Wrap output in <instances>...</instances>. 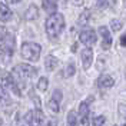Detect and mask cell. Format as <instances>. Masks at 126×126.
<instances>
[{
	"label": "cell",
	"instance_id": "cell-22",
	"mask_svg": "<svg viewBox=\"0 0 126 126\" xmlns=\"http://www.w3.org/2000/svg\"><path fill=\"white\" fill-rule=\"evenodd\" d=\"M9 57H10V55H9L7 52H6V49H4L3 46H0V63L6 62Z\"/></svg>",
	"mask_w": 126,
	"mask_h": 126
},
{
	"label": "cell",
	"instance_id": "cell-10",
	"mask_svg": "<svg viewBox=\"0 0 126 126\" xmlns=\"http://www.w3.org/2000/svg\"><path fill=\"white\" fill-rule=\"evenodd\" d=\"M13 16V12L12 9L7 6V3L4 1H0V23H6L12 19Z\"/></svg>",
	"mask_w": 126,
	"mask_h": 126
},
{
	"label": "cell",
	"instance_id": "cell-1",
	"mask_svg": "<svg viewBox=\"0 0 126 126\" xmlns=\"http://www.w3.org/2000/svg\"><path fill=\"white\" fill-rule=\"evenodd\" d=\"M64 16L62 13H55V15H50L49 19L46 20V33L47 36L52 40H56L62 32L64 30Z\"/></svg>",
	"mask_w": 126,
	"mask_h": 126
},
{
	"label": "cell",
	"instance_id": "cell-19",
	"mask_svg": "<svg viewBox=\"0 0 126 126\" xmlns=\"http://www.w3.org/2000/svg\"><path fill=\"white\" fill-rule=\"evenodd\" d=\"M106 125V118L105 116H96L92 120V126H105Z\"/></svg>",
	"mask_w": 126,
	"mask_h": 126
},
{
	"label": "cell",
	"instance_id": "cell-27",
	"mask_svg": "<svg viewBox=\"0 0 126 126\" xmlns=\"http://www.w3.org/2000/svg\"><path fill=\"white\" fill-rule=\"evenodd\" d=\"M73 1V4H76V6H80L82 3H83V0H72Z\"/></svg>",
	"mask_w": 126,
	"mask_h": 126
},
{
	"label": "cell",
	"instance_id": "cell-2",
	"mask_svg": "<svg viewBox=\"0 0 126 126\" xmlns=\"http://www.w3.org/2000/svg\"><path fill=\"white\" fill-rule=\"evenodd\" d=\"M42 53V46L34 42H24L20 49V55L29 62H37Z\"/></svg>",
	"mask_w": 126,
	"mask_h": 126
},
{
	"label": "cell",
	"instance_id": "cell-26",
	"mask_svg": "<svg viewBox=\"0 0 126 126\" xmlns=\"http://www.w3.org/2000/svg\"><path fill=\"white\" fill-rule=\"evenodd\" d=\"M120 45H122L123 47H126V33L120 36Z\"/></svg>",
	"mask_w": 126,
	"mask_h": 126
},
{
	"label": "cell",
	"instance_id": "cell-17",
	"mask_svg": "<svg viewBox=\"0 0 126 126\" xmlns=\"http://www.w3.org/2000/svg\"><path fill=\"white\" fill-rule=\"evenodd\" d=\"M34 17H37V7H36L34 4H30V7H29L27 13H26V19H29V20H33Z\"/></svg>",
	"mask_w": 126,
	"mask_h": 126
},
{
	"label": "cell",
	"instance_id": "cell-15",
	"mask_svg": "<svg viewBox=\"0 0 126 126\" xmlns=\"http://www.w3.org/2000/svg\"><path fill=\"white\" fill-rule=\"evenodd\" d=\"M66 126H78V119H76L75 110H70V112L67 113V122H66Z\"/></svg>",
	"mask_w": 126,
	"mask_h": 126
},
{
	"label": "cell",
	"instance_id": "cell-24",
	"mask_svg": "<svg viewBox=\"0 0 126 126\" xmlns=\"http://www.w3.org/2000/svg\"><path fill=\"white\" fill-rule=\"evenodd\" d=\"M42 126H57V120L53 119V118H49V119H46V120H43Z\"/></svg>",
	"mask_w": 126,
	"mask_h": 126
},
{
	"label": "cell",
	"instance_id": "cell-31",
	"mask_svg": "<svg viewBox=\"0 0 126 126\" xmlns=\"http://www.w3.org/2000/svg\"><path fill=\"white\" fill-rule=\"evenodd\" d=\"M0 123H1V122H0Z\"/></svg>",
	"mask_w": 126,
	"mask_h": 126
},
{
	"label": "cell",
	"instance_id": "cell-4",
	"mask_svg": "<svg viewBox=\"0 0 126 126\" xmlns=\"http://www.w3.org/2000/svg\"><path fill=\"white\" fill-rule=\"evenodd\" d=\"M79 40L86 47L90 49L96 43V40H97V33L93 29H85V30H82L79 33Z\"/></svg>",
	"mask_w": 126,
	"mask_h": 126
},
{
	"label": "cell",
	"instance_id": "cell-3",
	"mask_svg": "<svg viewBox=\"0 0 126 126\" xmlns=\"http://www.w3.org/2000/svg\"><path fill=\"white\" fill-rule=\"evenodd\" d=\"M12 75H13V78L16 79V82L19 83V82H24V80H27V79L36 76V75H37V69H34L33 66L27 64V63H20V64L15 66Z\"/></svg>",
	"mask_w": 126,
	"mask_h": 126
},
{
	"label": "cell",
	"instance_id": "cell-7",
	"mask_svg": "<svg viewBox=\"0 0 126 126\" xmlns=\"http://www.w3.org/2000/svg\"><path fill=\"white\" fill-rule=\"evenodd\" d=\"M62 90L60 89H56L53 94H52V97H50V100L47 103V108L50 109V112H53V113H59L60 112V103H62Z\"/></svg>",
	"mask_w": 126,
	"mask_h": 126
},
{
	"label": "cell",
	"instance_id": "cell-5",
	"mask_svg": "<svg viewBox=\"0 0 126 126\" xmlns=\"http://www.w3.org/2000/svg\"><path fill=\"white\" fill-rule=\"evenodd\" d=\"M24 120L29 126H42L43 123V113L40 109H32L24 115Z\"/></svg>",
	"mask_w": 126,
	"mask_h": 126
},
{
	"label": "cell",
	"instance_id": "cell-6",
	"mask_svg": "<svg viewBox=\"0 0 126 126\" xmlns=\"http://www.w3.org/2000/svg\"><path fill=\"white\" fill-rule=\"evenodd\" d=\"M1 85L6 87V89H10L12 92L17 96H20V86H19V83L16 82V79L13 78V75L12 73H4L3 75V78H1Z\"/></svg>",
	"mask_w": 126,
	"mask_h": 126
},
{
	"label": "cell",
	"instance_id": "cell-16",
	"mask_svg": "<svg viewBox=\"0 0 126 126\" xmlns=\"http://www.w3.org/2000/svg\"><path fill=\"white\" fill-rule=\"evenodd\" d=\"M47 87H49V80H47V78H40L39 82H37V89H39L40 92H46Z\"/></svg>",
	"mask_w": 126,
	"mask_h": 126
},
{
	"label": "cell",
	"instance_id": "cell-9",
	"mask_svg": "<svg viewBox=\"0 0 126 126\" xmlns=\"http://www.w3.org/2000/svg\"><path fill=\"white\" fill-rule=\"evenodd\" d=\"M80 60H82V64H83V69L87 70L93 63V50L89 49V47L83 49L82 53H80Z\"/></svg>",
	"mask_w": 126,
	"mask_h": 126
},
{
	"label": "cell",
	"instance_id": "cell-18",
	"mask_svg": "<svg viewBox=\"0 0 126 126\" xmlns=\"http://www.w3.org/2000/svg\"><path fill=\"white\" fill-rule=\"evenodd\" d=\"M76 73V66H75V63L72 62L69 63L67 66H66V70H64V75L67 76V78H70V76H73Z\"/></svg>",
	"mask_w": 126,
	"mask_h": 126
},
{
	"label": "cell",
	"instance_id": "cell-23",
	"mask_svg": "<svg viewBox=\"0 0 126 126\" xmlns=\"http://www.w3.org/2000/svg\"><path fill=\"white\" fill-rule=\"evenodd\" d=\"M109 6V1L108 0H96V7L100 9V10H105V9H108Z\"/></svg>",
	"mask_w": 126,
	"mask_h": 126
},
{
	"label": "cell",
	"instance_id": "cell-11",
	"mask_svg": "<svg viewBox=\"0 0 126 126\" xmlns=\"http://www.w3.org/2000/svg\"><path fill=\"white\" fill-rule=\"evenodd\" d=\"M115 85V79L112 78L110 75H106V73H103L99 76L97 79V86L100 87V89H109Z\"/></svg>",
	"mask_w": 126,
	"mask_h": 126
},
{
	"label": "cell",
	"instance_id": "cell-12",
	"mask_svg": "<svg viewBox=\"0 0 126 126\" xmlns=\"http://www.w3.org/2000/svg\"><path fill=\"white\" fill-rule=\"evenodd\" d=\"M59 66V60L56 59L55 56H52V55H49L45 59V69H46L47 72H53Z\"/></svg>",
	"mask_w": 126,
	"mask_h": 126
},
{
	"label": "cell",
	"instance_id": "cell-13",
	"mask_svg": "<svg viewBox=\"0 0 126 126\" xmlns=\"http://www.w3.org/2000/svg\"><path fill=\"white\" fill-rule=\"evenodd\" d=\"M42 6L45 9V12L50 13V15H55L56 10H57V1L56 0H43Z\"/></svg>",
	"mask_w": 126,
	"mask_h": 126
},
{
	"label": "cell",
	"instance_id": "cell-14",
	"mask_svg": "<svg viewBox=\"0 0 126 126\" xmlns=\"http://www.w3.org/2000/svg\"><path fill=\"white\" fill-rule=\"evenodd\" d=\"M89 19H90V10H85V12H83L82 15L79 16V19H78V24H82V26H85V24H87Z\"/></svg>",
	"mask_w": 126,
	"mask_h": 126
},
{
	"label": "cell",
	"instance_id": "cell-28",
	"mask_svg": "<svg viewBox=\"0 0 126 126\" xmlns=\"http://www.w3.org/2000/svg\"><path fill=\"white\" fill-rule=\"evenodd\" d=\"M7 3H12V4H16V3H19L20 0H6Z\"/></svg>",
	"mask_w": 126,
	"mask_h": 126
},
{
	"label": "cell",
	"instance_id": "cell-29",
	"mask_svg": "<svg viewBox=\"0 0 126 126\" xmlns=\"http://www.w3.org/2000/svg\"><path fill=\"white\" fill-rule=\"evenodd\" d=\"M123 4H125V7H126V0H123Z\"/></svg>",
	"mask_w": 126,
	"mask_h": 126
},
{
	"label": "cell",
	"instance_id": "cell-8",
	"mask_svg": "<svg viewBox=\"0 0 126 126\" xmlns=\"http://www.w3.org/2000/svg\"><path fill=\"white\" fill-rule=\"evenodd\" d=\"M97 33L102 36V45H100L102 49L103 50H109L110 46H112V36H110V32L108 30V27L106 26H100Z\"/></svg>",
	"mask_w": 126,
	"mask_h": 126
},
{
	"label": "cell",
	"instance_id": "cell-25",
	"mask_svg": "<svg viewBox=\"0 0 126 126\" xmlns=\"http://www.w3.org/2000/svg\"><path fill=\"white\" fill-rule=\"evenodd\" d=\"M118 109H119V115L126 120V105H125V103H120Z\"/></svg>",
	"mask_w": 126,
	"mask_h": 126
},
{
	"label": "cell",
	"instance_id": "cell-20",
	"mask_svg": "<svg viewBox=\"0 0 126 126\" xmlns=\"http://www.w3.org/2000/svg\"><path fill=\"white\" fill-rule=\"evenodd\" d=\"M122 22L120 20H118V19H113V20H110V29L113 32H119L120 29H122Z\"/></svg>",
	"mask_w": 126,
	"mask_h": 126
},
{
	"label": "cell",
	"instance_id": "cell-30",
	"mask_svg": "<svg viewBox=\"0 0 126 126\" xmlns=\"http://www.w3.org/2000/svg\"><path fill=\"white\" fill-rule=\"evenodd\" d=\"M123 126H126V125H123Z\"/></svg>",
	"mask_w": 126,
	"mask_h": 126
},
{
	"label": "cell",
	"instance_id": "cell-21",
	"mask_svg": "<svg viewBox=\"0 0 126 126\" xmlns=\"http://www.w3.org/2000/svg\"><path fill=\"white\" fill-rule=\"evenodd\" d=\"M0 100H10V96L7 93V89L0 83Z\"/></svg>",
	"mask_w": 126,
	"mask_h": 126
}]
</instances>
